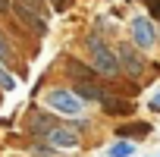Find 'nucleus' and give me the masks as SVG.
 I'll return each instance as SVG.
<instances>
[{
	"instance_id": "obj_1",
	"label": "nucleus",
	"mask_w": 160,
	"mask_h": 157,
	"mask_svg": "<svg viewBox=\"0 0 160 157\" xmlns=\"http://www.w3.org/2000/svg\"><path fill=\"white\" fill-rule=\"evenodd\" d=\"M44 104L53 107V110L63 113V116H82V113H85V101H78L69 88H50V91L44 94Z\"/></svg>"
},
{
	"instance_id": "obj_2",
	"label": "nucleus",
	"mask_w": 160,
	"mask_h": 157,
	"mask_svg": "<svg viewBox=\"0 0 160 157\" xmlns=\"http://www.w3.org/2000/svg\"><path fill=\"white\" fill-rule=\"evenodd\" d=\"M88 50H91V57H94V72H104V75H119L122 69H119V60H116V53L98 38V35H91L88 38Z\"/></svg>"
},
{
	"instance_id": "obj_3",
	"label": "nucleus",
	"mask_w": 160,
	"mask_h": 157,
	"mask_svg": "<svg viewBox=\"0 0 160 157\" xmlns=\"http://www.w3.org/2000/svg\"><path fill=\"white\" fill-rule=\"evenodd\" d=\"M13 10H16V13H19V19H22V22H28L32 28H38V32H44V28H47L41 0H16V7H13Z\"/></svg>"
},
{
	"instance_id": "obj_4",
	"label": "nucleus",
	"mask_w": 160,
	"mask_h": 157,
	"mask_svg": "<svg viewBox=\"0 0 160 157\" xmlns=\"http://www.w3.org/2000/svg\"><path fill=\"white\" fill-rule=\"evenodd\" d=\"M116 60H119V69H122V72H129L132 78H138V75L144 72V60L138 57V50H135L132 44H119Z\"/></svg>"
},
{
	"instance_id": "obj_5",
	"label": "nucleus",
	"mask_w": 160,
	"mask_h": 157,
	"mask_svg": "<svg viewBox=\"0 0 160 157\" xmlns=\"http://www.w3.org/2000/svg\"><path fill=\"white\" fill-rule=\"evenodd\" d=\"M129 32H132V41H135V47H154V41H157V35H154V25L144 19V16H135L132 19V25H129Z\"/></svg>"
},
{
	"instance_id": "obj_6",
	"label": "nucleus",
	"mask_w": 160,
	"mask_h": 157,
	"mask_svg": "<svg viewBox=\"0 0 160 157\" xmlns=\"http://www.w3.org/2000/svg\"><path fill=\"white\" fill-rule=\"evenodd\" d=\"M72 94H75L78 101H98V104H104V101H107V91H104L98 82H75Z\"/></svg>"
},
{
	"instance_id": "obj_7",
	"label": "nucleus",
	"mask_w": 160,
	"mask_h": 157,
	"mask_svg": "<svg viewBox=\"0 0 160 157\" xmlns=\"http://www.w3.org/2000/svg\"><path fill=\"white\" fill-rule=\"evenodd\" d=\"M44 138H47L53 148H75V144H78V135H75L72 129H63V126H53Z\"/></svg>"
},
{
	"instance_id": "obj_8",
	"label": "nucleus",
	"mask_w": 160,
	"mask_h": 157,
	"mask_svg": "<svg viewBox=\"0 0 160 157\" xmlns=\"http://www.w3.org/2000/svg\"><path fill=\"white\" fill-rule=\"evenodd\" d=\"M66 69H69V75L75 78V82H94V69H91V66H85L82 60H69V63H66Z\"/></svg>"
},
{
	"instance_id": "obj_9",
	"label": "nucleus",
	"mask_w": 160,
	"mask_h": 157,
	"mask_svg": "<svg viewBox=\"0 0 160 157\" xmlns=\"http://www.w3.org/2000/svg\"><path fill=\"white\" fill-rule=\"evenodd\" d=\"M151 126L148 123H126V126H116V138H138V135H148Z\"/></svg>"
},
{
	"instance_id": "obj_10",
	"label": "nucleus",
	"mask_w": 160,
	"mask_h": 157,
	"mask_svg": "<svg viewBox=\"0 0 160 157\" xmlns=\"http://www.w3.org/2000/svg\"><path fill=\"white\" fill-rule=\"evenodd\" d=\"M107 154H110V157H132V154H135V144H132V141H116Z\"/></svg>"
},
{
	"instance_id": "obj_11",
	"label": "nucleus",
	"mask_w": 160,
	"mask_h": 157,
	"mask_svg": "<svg viewBox=\"0 0 160 157\" xmlns=\"http://www.w3.org/2000/svg\"><path fill=\"white\" fill-rule=\"evenodd\" d=\"M32 129L41 132V135H47V132L53 129V123H50V116H35V119H32Z\"/></svg>"
},
{
	"instance_id": "obj_12",
	"label": "nucleus",
	"mask_w": 160,
	"mask_h": 157,
	"mask_svg": "<svg viewBox=\"0 0 160 157\" xmlns=\"http://www.w3.org/2000/svg\"><path fill=\"white\" fill-rule=\"evenodd\" d=\"M104 107H107V113H129V104L126 101H104Z\"/></svg>"
},
{
	"instance_id": "obj_13",
	"label": "nucleus",
	"mask_w": 160,
	"mask_h": 157,
	"mask_svg": "<svg viewBox=\"0 0 160 157\" xmlns=\"http://www.w3.org/2000/svg\"><path fill=\"white\" fill-rule=\"evenodd\" d=\"M0 88H3V91H13V88H16V78H13L3 66H0Z\"/></svg>"
},
{
	"instance_id": "obj_14",
	"label": "nucleus",
	"mask_w": 160,
	"mask_h": 157,
	"mask_svg": "<svg viewBox=\"0 0 160 157\" xmlns=\"http://www.w3.org/2000/svg\"><path fill=\"white\" fill-rule=\"evenodd\" d=\"M144 7H148V10H151V13L160 19V0H144Z\"/></svg>"
},
{
	"instance_id": "obj_15",
	"label": "nucleus",
	"mask_w": 160,
	"mask_h": 157,
	"mask_svg": "<svg viewBox=\"0 0 160 157\" xmlns=\"http://www.w3.org/2000/svg\"><path fill=\"white\" fill-rule=\"evenodd\" d=\"M0 60H10V47L3 44V38H0Z\"/></svg>"
},
{
	"instance_id": "obj_16",
	"label": "nucleus",
	"mask_w": 160,
	"mask_h": 157,
	"mask_svg": "<svg viewBox=\"0 0 160 157\" xmlns=\"http://www.w3.org/2000/svg\"><path fill=\"white\" fill-rule=\"evenodd\" d=\"M13 10V3H10V0H0V13H10Z\"/></svg>"
},
{
	"instance_id": "obj_17",
	"label": "nucleus",
	"mask_w": 160,
	"mask_h": 157,
	"mask_svg": "<svg viewBox=\"0 0 160 157\" xmlns=\"http://www.w3.org/2000/svg\"><path fill=\"white\" fill-rule=\"evenodd\" d=\"M154 104H157V107H160V94H157V98H154Z\"/></svg>"
}]
</instances>
